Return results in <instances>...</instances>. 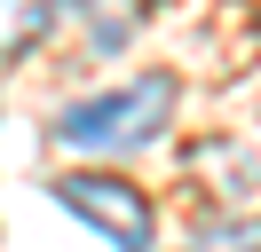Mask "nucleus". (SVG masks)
I'll use <instances>...</instances> for the list:
<instances>
[{
	"label": "nucleus",
	"instance_id": "20e7f679",
	"mask_svg": "<svg viewBox=\"0 0 261 252\" xmlns=\"http://www.w3.org/2000/svg\"><path fill=\"white\" fill-rule=\"evenodd\" d=\"M80 16H87L95 55H111V47H127V32L143 24V0H80Z\"/></svg>",
	"mask_w": 261,
	"mask_h": 252
},
{
	"label": "nucleus",
	"instance_id": "f03ea898",
	"mask_svg": "<svg viewBox=\"0 0 261 252\" xmlns=\"http://www.w3.org/2000/svg\"><path fill=\"white\" fill-rule=\"evenodd\" d=\"M48 197L64 213H80L95 236H111V252H150V197L119 173H56Z\"/></svg>",
	"mask_w": 261,
	"mask_h": 252
},
{
	"label": "nucleus",
	"instance_id": "39448f33",
	"mask_svg": "<svg viewBox=\"0 0 261 252\" xmlns=\"http://www.w3.org/2000/svg\"><path fill=\"white\" fill-rule=\"evenodd\" d=\"M190 252H261V220H206V229L190 236Z\"/></svg>",
	"mask_w": 261,
	"mask_h": 252
},
{
	"label": "nucleus",
	"instance_id": "7ed1b4c3",
	"mask_svg": "<svg viewBox=\"0 0 261 252\" xmlns=\"http://www.w3.org/2000/svg\"><path fill=\"white\" fill-rule=\"evenodd\" d=\"M56 24V0H0V63H24Z\"/></svg>",
	"mask_w": 261,
	"mask_h": 252
},
{
	"label": "nucleus",
	"instance_id": "f257e3e1",
	"mask_svg": "<svg viewBox=\"0 0 261 252\" xmlns=\"http://www.w3.org/2000/svg\"><path fill=\"white\" fill-rule=\"evenodd\" d=\"M174 71H135L127 87H103L87 103H64L48 134L64 150H87V158H135L174 126Z\"/></svg>",
	"mask_w": 261,
	"mask_h": 252
}]
</instances>
